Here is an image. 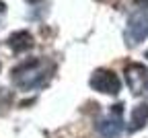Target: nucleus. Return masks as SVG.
Wrapping results in <instances>:
<instances>
[{
  "label": "nucleus",
  "instance_id": "obj_8",
  "mask_svg": "<svg viewBox=\"0 0 148 138\" xmlns=\"http://www.w3.org/2000/svg\"><path fill=\"white\" fill-rule=\"evenodd\" d=\"M2 10H4V4H2V2H0V12H2Z\"/></svg>",
  "mask_w": 148,
  "mask_h": 138
},
{
  "label": "nucleus",
  "instance_id": "obj_10",
  "mask_svg": "<svg viewBox=\"0 0 148 138\" xmlns=\"http://www.w3.org/2000/svg\"><path fill=\"white\" fill-rule=\"evenodd\" d=\"M146 58H148V52H146Z\"/></svg>",
  "mask_w": 148,
  "mask_h": 138
},
{
  "label": "nucleus",
  "instance_id": "obj_7",
  "mask_svg": "<svg viewBox=\"0 0 148 138\" xmlns=\"http://www.w3.org/2000/svg\"><path fill=\"white\" fill-rule=\"evenodd\" d=\"M134 2H136L138 6H142V8H146V6H148V0H134Z\"/></svg>",
  "mask_w": 148,
  "mask_h": 138
},
{
  "label": "nucleus",
  "instance_id": "obj_5",
  "mask_svg": "<svg viewBox=\"0 0 148 138\" xmlns=\"http://www.w3.org/2000/svg\"><path fill=\"white\" fill-rule=\"evenodd\" d=\"M8 46L12 48V52L21 54V52H25L33 46V37H31L29 31H16L8 37Z\"/></svg>",
  "mask_w": 148,
  "mask_h": 138
},
{
  "label": "nucleus",
  "instance_id": "obj_1",
  "mask_svg": "<svg viewBox=\"0 0 148 138\" xmlns=\"http://www.w3.org/2000/svg\"><path fill=\"white\" fill-rule=\"evenodd\" d=\"M51 70H53V66L49 62H45L43 58H31V60L14 66L10 70V78L18 89L35 91L47 83V78L51 76Z\"/></svg>",
  "mask_w": 148,
  "mask_h": 138
},
{
  "label": "nucleus",
  "instance_id": "obj_2",
  "mask_svg": "<svg viewBox=\"0 0 148 138\" xmlns=\"http://www.w3.org/2000/svg\"><path fill=\"white\" fill-rule=\"evenodd\" d=\"M121 107H123L121 103L113 105L111 107V113L97 124V130H99V134L103 138H117L121 134V130H123V120H121V111L123 109Z\"/></svg>",
  "mask_w": 148,
  "mask_h": 138
},
{
  "label": "nucleus",
  "instance_id": "obj_4",
  "mask_svg": "<svg viewBox=\"0 0 148 138\" xmlns=\"http://www.w3.org/2000/svg\"><path fill=\"white\" fill-rule=\"evenodd\" d=\"M125 81L134 95H142L148 91V68L142 64H130L125 68Z\"/></svg>",
  "mask_w": 148,
  "mask_h": 138
},
{
  "label": "nucleus",
  "instance_id": "obj_9",
  "mask_svg": "<svg viewBox=\"0 0 148 138\" xmlns=\"http://www.w3.org/2000/svg\"><path fill=\"white\" fill-rule=\"evenodd\" d=\"M29 2H37V0H29Z\"/></svg>",
  "mask_w": 148,
  "mask_h": 138
},
{
  "label": "nucleus",
  "instance_id": "obj_3",
  "mask_svg": "<svg viewBox=\"0 0 148 138\" xmlns=\"http://www.w3.org/2000/svg\"><path fill=\"white\" fill-rule=\"evenodd\" d=\"M90 87L99 91V93H107V95H117L121 89V81L117 78L115 72L111 70H97L90 76Z\"/></svg>",
  "mask_w": 148,
  "mask_h": 138
},
{
  "label": "nucleus",
  "instance_id": "obj_6",
  "mask_svg": "<svg viewBox=\"0 0 148 138\" xmlns=\"http://www.w3.org/2000/svg\"><path fill=\"white\" fill-rule=\"evenodd\" d=\"M148 122V103H140L134 107L132 111V120H130V130L136 132V130H142Z\"/></svg>",
  "mask_w": 148,
  "mask_h": 138
}]
</instances>
